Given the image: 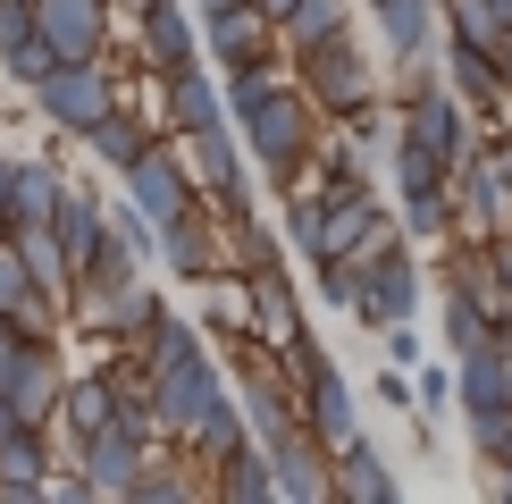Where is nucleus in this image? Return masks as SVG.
Listing matches in <instances>:
<instances>
[{
    "label": "nucleus",
    "mask_w": 512,
    "mask_h": 504,
    "mask_svg": "<svg viewBox=\"0 0 512 504\" xmlns=\"http://www.w3.org/2000/svg\"><path fill=\"white\" fill-rule=\"evenodd\" d=\"M160 446H143V437L135 429H118V420H110V429H93V437H68V462H76V479H84V496H93V504H126V488H135V471H143V462H152Z\"/></svg>",
    "instance_id": "6e6552de"
},
{
    "label": "nucleus",
    "mask_w": 512,
    "mask_h": 504,
    "mask_svg": "<svg viewBox=\"0 0 512 504\" xmlns=\"http://www.w3.org/2000/svg\"><path fill=\"white\" fill-rule=\"evenodd\" d=\"M227 118H236L244 160H252V177H261V185H294L319 160V126H328V118H319V101L294 76H277V84H261V93L227 101Z\"/></svg>",
    "instance_id": "f257e3e1"
},
{
    "label": "nucleus",
    "mask_w": 512,
    "mask_h": 504,
    "mask_svg": "<svg viewBox=\"0 0 512 504\" xmlns=\"http://www.w3.org/2000/svg\"><path fill=\"white\" fill-rule=\"evenodd\" d=\"M387 177H395V202H412V194H445L454 185V168H445L437 152H420V143H387Z\"/></svg>",
    "instance_id": "7c9ffc66"
},
{
    "label": "nucleus",
    "mask_w": 512,
    "mask_h": 504,
    "mask_svg": "<svg viewBox=\"0 0 512 504\" xmlns=\"http://www.w3.org/2000/svg\"><path fill=\"white\" fill-rule=\"evenodd\" d=\"M177 143H185V168H194L202 202L236 194V185L252 177V160H244V135H236V118H227V126H202V135H177Z\"/></svg>",
    "instance_id": "6ab92c4d"
},
{
    "label": "nucleus",
    "mask_w": 512,
    "mask_h": 504,
    "mask_svg": "<svg viewBox=\"0 0 512 504\" xmlns=\"http://www.w3.org/2000/svg\"><path fill=\"white\" fill-rule=\"evenodd\" d=\"M227 269L236 278H261V269H286V236L261 219V210H244V219H227Z\"/></svg>",
    "instance_id": "c85d7f7f"
},
{
    "label": "nucleus",
    "mask_w": 512,
    "mask_h": 504,
    "mask_svg": "<svg viewBox=\"0 0 512 504\" xmlns=\"http://www.w3.org/2000/svg\"><path fill=\"white\" fill-rule=\"evenodd\" d=\"M487 336H496V311H487L471 286H445V303H437V345H445V362H462V353L487 345Z\"/></svg>",
    "instance_id": "cd10ccee"
},
{
    "label": "nucleus",
    "mask_w": 512,
    "mask_h": 504,
    "mask_svg": "<svg viewBox=\"0 0 512 504\" xmlns=\"http://www.w3.org/2000/svg\"><path fill=\"white\" fill-rule=\"evenodd\" d=\"M244 437H252V429H244V404H236V387H227L219 404H210V412L194 420V429L177 437V462H194V471H210V462H227V454L244 446Z\"/></svg>",
    "instance_id": "5701e85b"
},
{
    "label": "nucleus",
    "mask_w": 512,
    "mask_h": 504,
    "mask_svg": "<svg viewBox=\"0 0 512 504\" xmlns=\"http://www.w3.org/2000/svg\"><path fill=\"white\" fill-rule=\"evenodd\" d=\"M185 9H194V17H210V9H227V0H185Z\"/></svg>",
    "instance_id": "09e8293b"
},
{
    "label": "nucleus",
    "mask_w": 512,
    "mask_h": 504,
    "mask_svg": "<svg viewBox=\"0 0 512 504\" xmlns=\"http://www.w3.org/2000/svg\"><path fill=\"white\" fill-rule=\"evenodd\" d=\"M51 236H59V252H68V278H84V261H93L101 236H110V202L68 177V194H59V210H51Z\"/></svg>",
    "instance_id": "412c9836"
},
{
    "label": "nucleus",
    "mask_w": 512,
    "mask_h": 504,
    "mask_svg": "<svg viewBox=\"0 0 512 504\" xmlns=\"http://www.w3.org/2000/svg\"><path fill=\"white\" fill-rule=\"evenodd\" d=\"M160 118H168V135H202V126H227V84L210 59H194V68H177V76H160Z\"/></svg>",
    "instance_id": "2eb2a0df"
},
{
    "label": "nucleus",
    "mask_w": 512,
    "mask_h": 504,
    "mask_svg": "<svg viewBox=\"0 0 512 504\" xmlns=\"http://www.w3.org/2000/svg\"><path fill=\"white\" fill-rule=\"evenodd\" d=\"M420 303H429V269L412 261V244H387L370 269H361V303H353V320L361 328H395V320H420Z\"/></svg>",
    "instance_id": "39448f33"
},
{
    "label": "nucleus",
    "mask_w": 512,
    "mask_h": 504,
    "mask_svg": "<svg viewBox=\"0 0 512 504\" xmlns=\"http://www.w3.org/2000/svg\"><path fill=\"white\" fill-rule=\"evenodd\" d=\"M286 68L319 101V118H353V110H370V101H387V59H378L353 26H336V34H319V42H294Z\"/></svg>",
    "instance_id": "f03ea898"
},
{
    "label": "nucleus",
    "mask_w": 512,
    "mask_h": 504,
    "mask_svg": "<svg viewBox=\"0 0 512 504\" xmlns=\"http://www.w3.org/2000/svg\"><path fill=\"white\" fill-rule=\"evenodd\" d=\"M210 496L219 504H277V471H269V446H244L227 454V462H210Z\"/></svg>",
    "instance_id": "393cba45"
},
{
    "label": "nucleus",
    "mask_w": 512,
    "mask_h": 504,
    "mask_svg": "<svg viewBox=\"0 0 512 504\" xmlns=\"http://www.w3.org/2000/svg\"><path fill=\"white\" fill-rule=\"evenodd\" d=\"M110 9H118V17H135V9H152V0H110Z\"/></svg>",
    "instance_id": "de8ad7c7"
},
{
    "label": "nucleus",
    "mask_w": 512,
    "mask_h": 504,
    "mask_svg": "<svg viewBox=\"0 0 512 504\" xmlns=\"http://www.w3.org/2000/svg\"><path fill=\"white\" fill-rule=\"evenodd\" d=\"M0 236H9V210H0Z\"/></svg>",
    "instance_id": "8fccbe9b"
},
{
    "label": "nucleus",
    "mask_w": 512,
    "mask_h": 504,
    "mask_svg": "<svg viewBox=\"0 0 512 504\" xmlns=\"http://www.w3.org/2000/svg\"><path fill=\"white\" fill-rule=\"evenodd\" d=\"M26 101L42 110L51 143H76L101 110H118V101H126V84H118V68H110V51H101V59H51V76H42Z\"/></svg>",
    "instance_id": "7ed1b4c3"
},
{
    "label": "nucleus",
    "mask_w": 512,
    "mask_h": 504,
    "mask_svg": "<svg viewBox=\"0 0 512 504\" xmlns=\"http://www.w3.org/2000/svg\"><path fill=\"white\" fill-rule=\"evenodd\" d=\"M110 420H118V378H110V370H84V378H68L51 429H59V437H93V429H110Z\"/></svg>",
    "instance_id": "a878e982"
},
{
    "label": "nucleus",
    "mask_w": 512,
    "mask_h": 504,
    "mask_svg": "<svg viewBox=\"0 0 512 504\" xmlns=\"http://www.w3.org/2000/svg\"><path fill=\"white\" fill-rule=\"evenodd\" d=\"M135 59H143V76H177V68H194L202 59V17L185 9V0H152V9H135Z\"/></svg>",
    "instance_id": "1a4fd4ad"
},
{
    "label": "nucleus",
    "mask_w": 512,
    "mask_h": 504,
    "mask_svg": "<svg viewBox=\"0 0 512 504\" xmlns=\"http://www.w3.org/2000/svg\"><path fill=\"white\" fill-rule=\"evenodd\" d=\"M361 17H370V34H378V59H420V51H437V0H353Z\"/></svg>",
    "instance_id": "a211bd4d"
},
{
    "label": "nucleus",
    "mask_w": 512,
    "mask_h": 504,
    "mask_svg": "<svg viewBox=\"0 0 512 504\" xmlns=\"http://www.w3.org/2000/svg\"><path fill=\"white\" fill-rule=\"evenodd\" d=\"M412 395H420V420H437L445 404H454V362H420L412 370Z\"/></svg>",
    "instance_id": "4c0bfd02"
},
{
    "label": "nucleus",
    "mask_w": 512,
    "mask_h": 504,
    "mask_svg": "<svg viewBox=\"0 0 512 504\" xmlns=\"http://www.w3.org/2000/svg\"><path fill=\"white\" fill-rule=\"evenodd\" d=\"M34 42V0H0V51Z\"/></svg>",
    "instance_id": "79ce46f5"
},
{
    "label": "nucleus",
    "mask_w": 512,
    "mask_h": 504,
    "mask_svg": "<svg viewBox=\"0 0 512 504\" xmlns=\"http://www.w3.org/2000/svg\"><path fill=\"white\" fill-rule=\"evenodd\" d=\"M487 252H496V278H504V320H512V227H504V236H487Z\"/></svg>",
    "instance_id": "37998d69"
},
{
    "label": "nucleus",
    "mask_w": 512,
    "mask_h": 504,
    "mask_svg": "<svg viewBox=\"0 0 512 504\" xmlns=\"http://www.w3.org/2000/svg\"><path fill=\"white\" fill-rule=\"evenodd\" d=\"M269 471H277V504H336V462L311 429L277 437L269 446Z\"/></svg>",
    "instance_id": "dca6fc26"
},
{
    "label": "nucleus",
    "mask_w": 512,
    "mask_h": 504,
    "mask_svg": "<svg viewBox=\"0 0 512 504\" xmlns=\"http://www.w3.org/2000/svg\"><path fill=\"white\" fill-rule=\"evenodd\" d=\"M110 26H118L110 0H34V34L59 59H101L110 51Z\"/></svg>",
    "instance_id": "f8f14e48"
},
{
    "label": "nucleus",
    "mask_w": 512,
    "mask_h": 504,
    "mask_svg": "<svg viewBox=\"0 0 512 504\" xmlns=\"http://www.w3.org/2000/svg\"><path fill=\"white\" fill-rule=\"evenodd\" d=\"M227 269V219L210 202L194 210H177V219L160 227V278H177V286H210Z\"/></svg>",
    "instance_id": "0eeeda50"
},
{
    "label": "nucleus",
    "mask_w": 512,
    "mask_h": 504,
    "mask_svg": "<svg viewBox=\"0 0 512 504\" xmlns=\"http://www.w3.org/2000/svg\"><path fill=\"white\" fill-rule=\"evenodd\" d=\"M294 395H303V429H311L328 454L361 446V404H353V387H345V370H336V362H319Z\"/></svg>",
    "instance_id": "ddd939ff"
},
{
    "label": "nucleus",
    "mask_w": 512,
    "mask_h": 504,
    "mask_svg": "<svg viewBox=\"0 0 512 504\" xmlns=\"http://www.w3.org/2000/svg\"><path fill=\"white\" fill-rule=\"evenodd\" d=\"M59 194H68L59 160H42V152H0V210H9V227L51 219V210H59Z\"/></svg>",
    "instance_id": "4468645a"
},
{
    "label": "nucleus",
    "mask_w": 512,
    "mask_h": 504,
    "mask_svg": "<svg viewBox=\"0 0 512 504\" xmlns=\"http://www.w3.org/2000/svg\"><path fill=\"white\" fill-rule=\"evenodd\" d=\"M252 9H261V17H269V26H277V17H286V9H294V0H252Z\"/></svg>",
    "instance_id": "c03bdc74"
},
{
    "label": "nucleus",
    "mask_w": 512,
    "mask_h": 504,
    "mask_svg": "<svg viewBox=\"0 0 512 504\" xmlns=\"http://www.w3.org/2000/svg\"><path fill=\"white\" fill-rule=\"evenodd\" d=\"M185 496H210V479H194V462H185V471H177V462H143V471H135V488H126V504H185Z\"/></svg>",
    "instance_id": "2f4dec72"
},
{
    "label": "nucleus",
    "mask_w": 512,
    "mask_h": 504,
    "mask_svg": "<svg viewBox=\"0 0 512 504\" xmlns=\"http://www.w3.org/2000/svg\"><path fill=\"white\" fill-rule=\"evenodd\" d=\"M26 294H34V269L17 261V244H9V236H0V311H17Z\"/></svg>",
    "instance_id": "ea45409f"
},
{
    "label": "nucleus",
    "mask_w": 512,
    "mask_h": 504,
    "mask_svg": "<svg viewBox=\"0 0 512 504\" xmlns=\"http://www.w3.org/2000/svg\"><path fill=\"white\" fill-rule=\"evenodd\" d=\"M496 68H504V84H512V34H504V51H496Z\"/></svg>",
    "instance_id": "49530a36"
},
{
    "label": "nucleus",
    "mask_w": 512,
    "mask_h": 504,
    "mask_svg": "<svg viewBox=\"0 0 512 504\" xmlns=\"http://www.w3.org/2000/svg\"><path fill=\"white\" fill-rule=\"evenodd\" d=\"M168 135V118H143V110H126V101H118V110H101L93 126H84V160H93V168H110V177H126V168H135L143 152H152V143Z\"/></svg>",
    "instance_id": "f3484780"
},
{
    "label": "nucleus",
    "mask_w": 512,
    "mask_h": 504,
    "mask_svg": "<svg viewBox=\"0 0 512 504\" xmlns=\"http://www.w3.org/2000/svg\"><path fill=\"white\" fill-rule=\"evenodd\" d=\"M462 429H471V454L496 471V462H512V404H487V412H462Z\"/></svg>",
    "instance_id": "c9c22d12"
},
{
    "label": "nucleus",
    "mask_w": 512,
    "mask_h": 504,
    "mask_svg": "<svg viewBox=\"0 0 512 504\" xmlns=\"http://www.w3.org/2000/svg\"><path fill=\"white\" fill-rule=\"evenodd\" d=\"M353 0H294V9L286 17H277V42H286V51H294V42H319V34H336V26H353Z\"/></svg>",
    "instance_id": "473e14b6"
},
{
    "label": "nucleus",
    "mask_w": 512,
    "mask_h": 504,
    "mask_svg": "<svg viewBox=\"0 0 512 504\" xmlns=\"http://www.w3.org/2000/svg\"><path fill=\"white\" fill-rule=\"evenodd\" d=\"M118 194L135 202L152 227H168L177 210H194V202H202V185H194V168H185V143H177V135H160L152 152H143V160L118 177Z\"/></svg>",
    "instance_id": "423d86ee"
},
{
    "label": "nucleus",
    "mask_w": 512,
    "mask_h": 504,
    "mask_svg": "<svg viewBox=\"0 0 512 504\" xmlns=\"http://www.w3.org/2000/svg\"><path fill=\"white\" fill-rule=\"evenodd\" d=\"M378 345H387V362H403V370H420V362H429V336H420V320L378 328Z\"/></svg>",
    "instance_id": "58836bf2"
},
{
    "label": "nucleus",
    "mask_w": 512,
    "mask_h": 504,
    "mask_svg": "<svg viewBox=\"0 0 512 504\" xmlns=\"http://www.w3.org/2000/svg\"><path fill=\"white\" fill-rule=\"evenodd\" d=\"M437 26L454 34V42H479V51H504L512 17L496 9V0H437Z\"/></svg>",
    "instance_id": "c756f323"
},
{
    "label": "nucleus",
    "mask_w": 512,
    "mask_h": 504,
    "mask_svg": "<svg viewBox=\"0 0 512 504\" xmlns=\"http://www.w3.org/2000/svg\"><path fill=\"white\" fill-rule=\"evenodd\" d=\"M336 462V504H395L403 496V479H395V462L361 437V446H345V454H328Z\"/></svg>",
    "instance_id": "b1692460"
},
{
    "label": "nucleus",
    "mask_w": 512,
    "mask_h": 504,
    "mask_svg": "<svg viewBox=\"0 0 512 504\" xmlns=\"http://www.w3.org/2000/svg\"><path fill=\"white\" fill-rule=\"evenodd\" d=\"M227 395V362L219 353H194V362H177V370H152V420H160V446L177 454V437L194 429V420L210 412Z\"/></svg>",
    "instance_id": "20e7f679"
},
{
    "label": "nucleus",
    "mask_w": 512,
    "mask_h": 504,
    "mask_svg": "<svg viewBox=\"0 0 512 504\" xmlns=\"http://www.w3.org/2000/svg\"><path fill=\"white\" fill-rule=\"evenodd\" d=\"M135 353H143V370H177V362H194V353H210V328L194 320V311H177V303H168L160 320L135 336Z\"/></svg>",
    "instance_id": "bb28decb"
},
{
    "label": "nucleus",
    "mask_w": 512,
    "mask_h": 504,
    "mask_svg": "<svg viewBox=\"0 0 512 504\" xmlns=\"http://www.w3.org/2000/svg\"><path fill=\"white\" fill-rule=\"evenodd\" d=\"M496 9H504V17H512V0H496Z\"/></svg>",
    "instance_id": "3c124183"
},
{
    "label": "nucleus",
    "mask_w": 512,
    "mask_h": 504,
    "mask_svg": "<svg viewBox=\"0 0 512 504\" xmlns=\"http://www.w3.org/2000/svg\"><path fill=\"white\" fill-rule=\"evenodd\" d=\"M252 336L277 353V345H294V336H311V311H303V286L286 278V269H261L252 278Z\"/></svg>",
    "instance_id": "4be33fe9"
},
{
    "label": "nucleus",
    "mask_w": 512,
    "mask_h": 504,
    "mask_svg": "<svg viewBox=\"0 0 512 504\" xmlns=\"http://www.w3.org/2000/svg\"><path fill=\"white\" fill-rule=\"evenodd\" d=\"M378 404H387V412H420L412 370H403V362H378Z\"/></svg>",
    "instance_id": "a19ab883"
},
{
    "label": "nucleus",
    "mask_w": 512,
    "mask_h": 504,
    "mask_svg": "<svg viewBox=\"0 0 512 504\" xmlns=\"http://www.w3.org/2000/svg\"><path fill=\"white\" fill-rule=\"evenodd\" d=\"M261 51H277V26L252 0H227V9L202 17V59L210 68H236V59H261Z\"/></svg>",
    "instance_id": "aec40b11"
},
{
    "label": "nucleus",
    "mask_w": 512,
    "mask_h": 504,
    "mask_svg": "<svg viewBox=\"0 0 512 504\" xmlns=\"http://www.w3.org/2000/svg\"><path fill=\"white\" fill-rule=\"evenodd\" d=\"M0 395L17 404V420L51 429V420H59V395H68V362H59V345L26 336V345H17V362H9V378H0Z\"/></svg>",
    "instance_id": "9b49d317"
},
{
    "label": "nucleus",
    "mask_w": 512,
    "mask_h": 504,
    "mask_svg": "<svg viewBox=\"0 0 512 504\" xmlns=\"http://www.w3.org/2000/svg\"><path fill=\"white\" fill-rule=\"evenodd\" d=\"M512 227V177L487 152L454 160V236H504Z\"/></svg>",
    "instance_id": "9d476101"
},
{
    "label": "nucleus",
    "mask_w": 512,
    "mask_h": 504,
    "mask_svg": "<svg viewBox=\"0 0 512 504\" xmlns=\"http://www.w3.org/2000/svg\"><path fill=\"white\" fill-rule=\"evenodd\" d=\"M496 496H504V504H512V462H496Z\"/></svg>",
    "instance_id": "a18cd8bd"
},
{
    "label": "nucleus",
    "mask_w": 512,
    "mask_h": 504,
    "mask_svg": "<svg viewBox=\"0 0 512 504\" xmlns=\"http://www.w3.org/2000/svg\"><path fill=\"white\" fill-rule=\"evenodd\" d=\"M110 236H118L126 252H135V261H143V269H160V227H152V219H143V210H135V202H126V194L110 202Z\"/></svg>",
    "instance_id": "e433bc0d"
},
{
    "label": "nucleus",
    "mask_w": 512,
    "mask_h": 504,
    "mask_svg": "<svg viewBox=\"0 0 512 504\" xmlns=\"http://www.w3.org/2000/svg\"><path fill=\"white\" fill-rule=\"evenodd\" d=\"M303 269H311V294L328 311H353L361 303V269H370V261H361V252H336V261H303Z\"/></svg>",
    "instance_id": "f704fd0d"
},
{
    "label": "nucleus",
    "mask_w": 512,
    "mask_h": 504,
    "mask_svg": "<svg viewBox=\"0 0 512 504\" xmlns=\"http://www.w3.org/2000/svg\"><path fill=\"white\" fill-rule=\"evenodd\" d=\"M395 227H403V244H445V236H454V185H445V194L395 202Z\"/></svg>",
    "instance_id": "72a5a7b5"
}]
</instances>
